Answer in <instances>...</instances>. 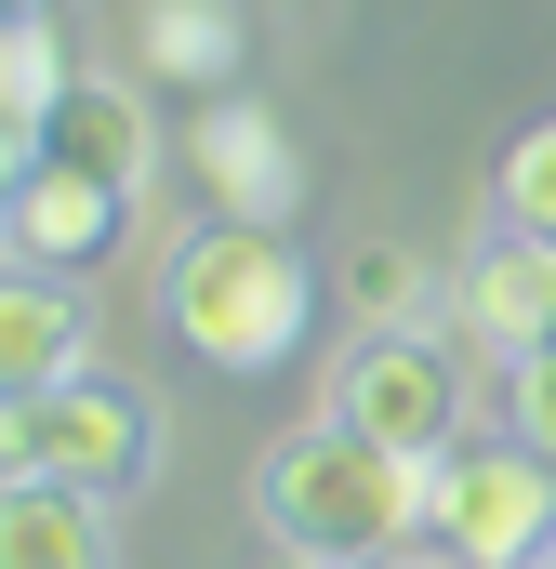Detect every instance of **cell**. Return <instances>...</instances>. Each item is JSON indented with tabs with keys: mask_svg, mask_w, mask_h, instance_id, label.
<instances>
[{
	"mask_svg": "<svg viewBox=\"0 0 556 569\" xmlns=\"http://www.w3.org/2000/svg\"><path fill=\"white\" fill-rule=\"evenodd\" d=\"M450 318H464V345H490V358L556 345V239L490 226V239L464 252V279H450Z\"/></svg>",
	"mask_w": 556,
	"mask_h": 569,
	"instance_id": "ba28073f",
	"label": "cell"
},
{
	"mask_svg": "<svg viewBox=\"0 0 556 569\" xmlns=\"http://www.w3.org/2000/svg\"><path fill=\"white\" fill-rule=\"evenodd\" d=\"M0 226H13V266L93 279V266L133 239V186H93V172H67V159H13V172H0Z\"/></svg>",
	"mask_w": 556,
	"mask_h": 569,
	"instance_id": "52a82bcc",
	"label": "cell"
},
{
	"mask_svg": "<svg viewBox=\"0 0 556 569\" xmlns=\"http://www.w3.org/2000/svg\"><path fill=\"white\" fill-rule=\"evenodd\" d=\"M172 146H186V172H199L212 212H239V226H291L305 212V133L278 120L266 93H199V120Z\"/></svg>",
	"mask_w": 556,
	"mask_h": 569,
	"instance_id": "8992f818",
	"label": "cell"
},
{
	"mask_svg": "<svg viewBox=\"0 0 556 569\" xmlns=\"http://www.w3.org/2000/svg\"><path fill=\"white\" fill-rule=\"evenodd\" d=\"M80 358H93V305L53 279V266H13V291H0V398L67 385Z\"/></svg>",
	"mask_w": 556,
	"mask_h": 569,
	"instance_id": "8fae6325",
	"label": "cell"
},
{
	"mask_svg": "<svg viewBox=\"0 0 556 569\" xmlns=\"http://www.w3.org/2000/svg\"><path fill=\"white\" fill-rule=\"evenodd\" d=\"M0 569H120L107 490H67V477H0Z\"/></svg>",
	"mask_w": 556,
	"mask_h": 569,
	"instance_id": "30bf717a",
	"label": "cell"
},
{
	"mask_svg": "<svg viewBox=\"0 0 556 569\" xmlns=\"http://www.w3.org/2000/svg\"><path fill=\"white\" fill-rule=\"evenodd\" d=\"M13 159H67V172H93V186H146V172H159V120H146L133 80H93V67H80V80L53 93V120L13 146ZM13 159H0V172H13Z\"/></svg>",
	"mask_w": 556,
	"mask_h": 569,
	"instance_id": "9c48e42d",
	"label": "cell"
},
{
	"mask_svg": "<svg viewBox=\"0 0 556 569\" xmlns=\"http://www.w3.org/2000/svg\"><path fill=\"white\" fill-rule=\"evenodd\" d=\"M0 477H67V490H107V503H133L146 477H159V398H146L133 371L80 358L67 385H27V398H0Z\"/></svg>",
	"mask_w": 556,
	"mask_h": 569,
	"instance_id": "3957f363",
	"label": "cell"
},
{
	"mask_svg": "<svg viewBox=\"0 0 556 569\" xmlns=\"http://www.w3.org/2000/svg\"><path fill=\"white\" fill-rule=\"evenodd\" d=\"M504 226H530V239H556V120H530V133L504 146Z\"/></svg>",
	"mask_w": 556,
	"mask_h": 569,
	"instance_id": "9a60e30c",
	"label": "cell"
},
{
	"mask_svg": "<svg viewBox=\"0 0 556 569\" xmlns=\"http://www.w3.org/2000/svg\"><path fill=\"white\" fill-rule=\"evenodd\" d=\"M424 477L437 463H398L385 437H358L345 411H318V425L266 437V463H252V517H266L278 557L305 569H371L424 543Z\"/></svg>",
	"mask_w": 556,
	"mask_h": 569,
	"instance_id": "7a4b0ae2",
	"label": "cell"
},
{
	"mask_svg": "<svg viewBox=\"0 0 556 569\" xmlns=\"http://www.w3.org/2000/svg\"><path fill=\"white\" fill-rule=\"evenodd\" d=\"M331 291H345V305H358V318H371V331H411L424 318V266L411 252H398V239H358V252H345V266H331Z\"/></svg>",
	"mask_w": 556,
	"mask_h": 569,
	"instance_id": "5bb4252c",
	"label": "cell"
},
{
	"mask_svg": "<svg viewBox=\"0 0 556 569\" xmlns=\"http://www.w3.org/2000/svg\"><path fill=\"white\" fill-rule=\"evenodd\" d=\"M239 67H252V27H239V0H146V80L239 93Z\"/></svg>",
	"mask_w": 556,
	"mask_h": 569,
	"instance_id": "7c38bea8",
	"label": "cell"
},
{
	"mask_svg": "<svg viewBox=\"0 0 556 569\" xmlns=\"http://www.w3.org/2000/svg\"><path fill=\"white\" fill-rule=\"evenodd\" d=\"M371 569H464V557H437V543H398V557H371Z\"/></svg>",
	"mask_w": 556,
	"mask_h": 569,
	"instance_id": "e0dca14e",
	"label": "cell"
},
{
	"mask_svg": "<svg viewBox=\"0 0 556 569\" xmlns=\"http://www.w3.org/2000/svg\"><path fill=\"white\" fill-rule=\"evenodd\" d=\"M291 569H305V557H291Z\"/></svg>",
	"mask_w": 556,
	"mask_h": 569,
	"instance_id": "ffe728a7",
	"label": "cell"
},
{
	"mask_svg": "<svg viewBox=\"0 0 556 569\" xmlns=\"http://www.w3.org/2000/svg\"><path fill=\"white\" fill-rule=\"evenodd\" d=\"M0 13H53V0H0Z\"/></svg>",
	"mask_w": 556,
	"mask_h": 569,
	"instance_id": "ac0fdd59",
	"label": "cell"
},
{
	"mask_svg": "<svg viewBox=\"0 0 556 569\" xmlns=\"http://www.w3.org/2000/svg\"><path fill=\"white\" fill-rule=\"evenodd\" d=\"M159 318H172V345H186L199 371L278 385V371L305 358V331H318V279H305L291 226L212 212V226H186V239L159 252Z\"/></svg>",
	"mask_w": 556,
	"mask_h": 569,
	"instance_id": "6da1fadb",
	"label": "cell"
},
{
	"mask_svg": "<svg viewBox=\"0 0 556 569\" xmlns=\"http://www.w3.org/2000/svg\"><path fill=\"white\" fill-rule=\"evenodd\" d=\"M67 80H80V67H67V27H53V13H0V159L53 120Z\"/></svg>",
	"mask_w": 556,
	"mask_h": 569,
	"instance_id": "4fadbf2b",
	"label": "cell"
},
{
	"mask_svg": "<svg viewBox=\"0 0 556 569\" xmlns=\"http://www.w3.org/2000/svg\"><path fill=\"white\" fill-rule=\"evenodd\" d=\"M530 569H556V543H544V557H530Z\"/></svg>",
	"mask_w": 556,
	"mask_h": 569,
	"instance_id": "d6986e66",
	"label": "cell"
},
{
	"mask_svg": "<svg viewBox=\"0 0 556 569\" xmlns=\"http://www.w3.org/2000/svg\"><path fill=\"white\" fill-rule=\"evenodd\" d=\"M424 543L464 557V569H530L556 543V463L517 425L437 450V477H424Z\"/></svg>",
	"mask_w": 556,
	"mask_h": 569,
	"instance_id": "277c9868",
	"label": "cell"
},
{
	"mask_svg": "<svg viewBox=\"0 0 556 569\" xmlns=\"http://www.w3.org/2000/svg\"><path fill=\"white\" fill-rule=\"evenodd\" d=\"M331 411L358 437H385L398 463H437V450L477 437V385H464V358L437 331H358V358L331 371Z\"/></svg>",
	"mask_w": 556,
	"mask_h": 569,
	"instance_id": "5b68a950",
	"label": "cell"
},
{
	"mask_svg": "<svg viewBox=\"0 0 556 569\" xmlns=\"http://www.w3.org/2000/svg\"><path fill=\"white\" fill-rule=\"evenodd\" d=\"M504 425H517V437H530V450L556 463V345H530V358H504Z\"/></svg>",
	"mask_w": 556,
	"mask_h": 569,
	"instance_id": "2e32d148",
	"label": "cell"
}]
</instances>
